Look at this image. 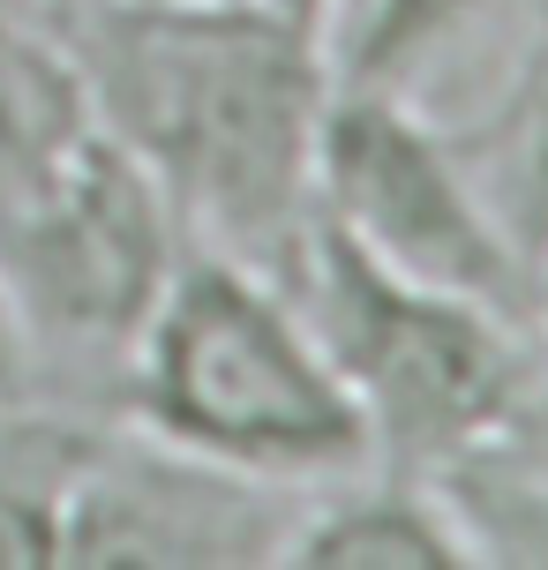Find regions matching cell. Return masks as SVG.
Masks as SVG:
<instances>
[{
    "label": "cell",
    "instance_id": "6da1fadb",
    "mask_svg": "<svg viewBox=\"0 0 548 570\" xmlns=\"http://www.w3.org/2000/svg\"><path fill=\"white\" fill-rule=\"evenodd\" d=\"M68 23L90 106L166 188L180 233L286 285L316 218L323 38L241 0H84Z\"/></svg>",
    "mask_w": 548,
    "mask_h": 570
},
{
    "label": "cell",
    "instance_id": "7a4b0ae2",
    "mask_svg": "<svg viewBox=\"0 0 548 570\" xmlns=\"http://www.w3.org/2000/svg\"><path fill=\"white\" fill-rule=\"evenodd\" d=\"M120 428L286 495L375 465V435L301 301L203 240L180 248L120 361Z\"/></svg>",
    "mask_w": 548,
    "mask_h": 570
},
{
    "label": "cell",
    "instance_id": "3957f363",
    "mask_svg": "<svg viewBox=\"0 0 548 570\" xmlns=\"http://www.w3.org/2000/svg\"><path fill=\"white\" fill-rule=\"evenodd\" d=\"M286 293L316 323L331 368L375 435V465H459L496 451L534 405V331L383 271L339 226L309 218Z\"/></svg>",
    "mask_w": 548,
    "mask_h": 570
},
{
    "label": "cell",
    "instance_id": "277c9868",
    "mask_svg": "<svg viewBox=\"0 0 548 570\" xmlns=\"http://www.w3.org/2000/svg\"><path fill=\"white\" fill-rule=\"evenodd\" d=\"M316 218L383 271L541 331V293L526 256L503 240L496 210L466 180L451 136L399 90L331 83L316 128Z\"/></svg>",
    "mask_w": 548,
    "mask_h": 570
},
{
    "label": "cell",
    "instance_id": "5b68a950",
    "mask_svg": "<svg viewBox=\"0 0 548 570\" xmlns=\"http://www.w3.org/2000/svg\"><path fill=\"white\" fill-rule=\"evenodd\" d=\"M180 248H188V233H180L166 188L98 120V136L68 158V173L0 233V271L23 308L30 353L84 345V353H106L120 375Z\"/></svg>",
    "mask_w": 548,
    "mask_h": 570
},
{
    "label": "cell",
    "instance_id": "8992f818",
    "mask_svg": "<svg viewBox=\"0 0 548 570\" xmlns=\"http://www.w3.org/2000/svg\"><path fill=\"white\" fill-rule=\"evenodd\" d=\"M301 495L218 473L150 435H90L68 481L60 563H150V570H226L278 563Z\"/></svg>",
    "mask_w": 548,
    "mask_h": 570
},
{
    "label": "cell",
    "instance_id": "52a82bcc",
    "mask_svg": "<svg viewBox=\"0 0 548 570\" xmlns=\"http://www.w3.org/2000/svg\"><path fill=\"white\" fill-rule=\"evenodd\" d=\"M286 570H473L481 541L466 533L459 503L443 481H413V473H353L316 495H301L278 541Z\"/></svg>",
    "mask_w": 548,
    "mask_h": 570
},
{
    "label": "cell",
    "instance_id": "ba28073f",
    "mask_svg": "<svg viewBox=\"0 0 548 570\" xmlns=\"http://www.w3.org/2000/svg\"><path fill=\"white\" fill-rule=\"evenodd\" d=\"M443 136L459 150L466 180L481 188V203L496 210L503 240L526 256V271L541 285V263H548V16L511 53L489 106L473 120H459V128H443Z\"/></svg>",
    "mask_w": 548,
    "mask_h": 570
},
{
    "label": "cell",
    "instance_id": "9c48e42d",
    "mask_svg": "<svg viewBox=\"0 0 548 570\" xmlns=\"http://www.w3.org/2000/svg\"><path fill=\"white\" fill-rule=\"evenodd\" d=\"M98 136V106L76 53L0 16V233L53 188Z\"/></svg>",
    "mask_w": 548,
    "mask_h": 570
},
{
    "label": "cell",
    "instance_id": "30bf717a",
    "mask_svg": "<svg viewBox=\"0 0 548 570\" xmlns=\"http://www.w3.org/2000/svg\"><path fill=\"white\" fill-rule=\"evenodd\" d=\"M90 428L0 413V570H60L68 533V481Z\"/></svg>",
    "mask_w": 548,
    "mask_h": 570
},
{
    "label": "cell",
    "instance_id": "8fae6325",
    "mask_svg": "<svg viewBox=\"0 0 548 570\" xmlns=\"http://www.w3.org/2000/svg\"><path fill=\"white\" fill-rule=\"evenodd\" d=\"M489 8L496 0H361V23L346 38V60L331 68V83L413 98L436 60H451L489 23Z\"/></svg>",
    "mask_w": 548,
    "mask_h": 570
},
{
    "label": "cell",
    "instance_id": "7c38bea8",
    "mask_svg": "<svg viewBox=\"0 0 548 570\" xmlns=\"http://www.w3.org/2000/svg\"><path fill=\"white\" fill-rule=\"evenodd\" d=\"M443 495L481 541V563H548V473H489L466 458L443 465Z\"/></svg>",
    "mask_w": 548,
    "mask_h": 570
},
{
    "label": "cell",
    "instance_id": "4fadbf2b",
    "mask_svg": "<svg viewBox=\"0 0 548 570\" xmlns=\"http://www.w3.org/2000/svg\"><path fill=\"white\" fill-rule=\"evenodd\" d=\"M30 391H38V353H30L23 308L8 293V271H0V413H23Z\"/></svg>",
    "mask_w": 548,
    "mask_h": 570
},
{
    "label": "cell",
    "instance_id": "5bb4252c",
    "mask_svg": "<svg viewBox=\"0 0 548 570\" xmlns=\"http://www.w3.org/2000/svg\"><path fill=\"white\" fill-rule=\"evenodd\" d=\"M534 293H541V338H548V263H541V285Z\"/></svg>",
    "mask_w": 548,
    "mask_h": 570
},
{
    "label": "cell",
    "instance_id": "9a60e30c",
    "mask_svg": "<svg viewBox=\"0 0 548 570\" xmlns=\"http://www.w3.org/2000/svg\"><path fill=\"white\" fill-rule=\"evenodd\" d=\"M38 8H53V16H76V8H84V0H38Z\"/></svg>",
    "mask_w": 548,
    "mask_h": 570
}]
</instances>
